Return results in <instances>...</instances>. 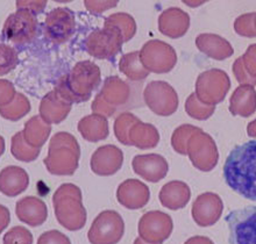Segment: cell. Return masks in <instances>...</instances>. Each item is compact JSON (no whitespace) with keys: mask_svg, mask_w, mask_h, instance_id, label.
Returning <instances> with one entry per match:
<instances>
[{"mask_svg":"<svg viewBox=\"0 0 256 244\" xmlns=\"http://www.w3.org/2000/svg\"><path fill=\"white\" fill-rule=\"evenodd\" d=\"M77 129L85 141L92 143L106 140L110 134L108 119L94 113L82 118Z\"/></svg>","mask_w":256,"mask_h":244,"instance_id":"cell-27","label":"cell"},{"mask_svg":"<svg viewBox=\"0 0 256 244\" xmlns=\"http://www.w3.org/2000/svg\"><path fill=\"white\" fill-rule=\"evenodd\" d=\"M30 102L26 95L22 93L16 94V98L8 105L0 107V115L2 118L8 120V121H18L22 119L30 112Z\"/></svg>","mask_w":256,"mask_h":244,"instance_id":"cell-34","label":"cell"},{"mask_svg":"<svg viewBox=\"0 0 256 244\" xmlns=\"http://www.w3.org/2000/svg\"><path fill=\"white\" fill-rule=\"evenodd\" d=\"M222 198L216 193L205 192L196 198L191 208V215L199 227H211L222 218Z\"/></svg>","mask_w":256,"mask_h":244,"instance_id":"cell-16","label":"cell"},{"mask_svg":"<svg viewBox=\"0 0 256 244\" xmlns=\"http://www.w3.org/2000/svg\"><path fill=\"white\" fill-rule=\"evenodd\" d=\"M10 222V212L4 205H0V234L8 227Z\"/></svg>","mask_w":256,"mask_h":244,"instance_id":"cell-45","label":"cell"},{"mask_svg":"<svg viewBox=\"0 0 256 244\" xmlns=\"http://www.w3.org/2000/svg\"><path fill=\"white\" fill-rule=\"evenodd\" d=\"M138 120L140 119L130 112H124L116 119L114 127H113L114 128V135L116 140L124 144V146H130V143H128V134H130L132 126L138 121Z\"/></svg>","mask_w":256,"mask_h":244,"instance_id":"cell-37","label":"cell"},{"mask_svg":"<svg viewBox=\"0 0 256 244\" xmlns=\"http://www.w3.org/2000/svg\"><path fill=\"white\" fill-rule=\"evenodd\" d=\"M184 244H214L211 239L206 238V236H194L190 238Z\"/></svg>","mask_w":256,"mask_h":244,"instance_id":"cell-46","label":"cell"},{"mask_svg":"<svg viewBox=\"0 0 256 244\" xmlns=\"http://www.w3.org/2000/svg\"><path fill=\"white\" fill-rule=\"evenodd\" d=\"M55 217L58 224L70 232H77L86 224V210L82 190L74 184H62L52 196Z\"/></svg>","mask_w":256,"mask_h":244,"instance_id":"cell-3","label":"cell"},{"mask_svg":"<svg viewBox=\"0 0 256 244\" xmlns=\"http://www.w3.org/2000/svg\"><path fill=\"white\" fill-rule=\"evenodd\" d=\"M144 100L147 107L158 116L175 114L180 104L175 88L163 80L150 81L144 87Z\"/></svg>","mask_w":256,"mask_h":244,"instance_id":"cell-10","label":"cell"},{"mask_svg":"<svg viewBox=\"0 0 256 244\" xmlns=\"http://www.w3.org/2000/svg\"><path fill=\"white\" fill-rule=\"evenodd\" d=\"M124 43V38L118 31L104 26L88 35L84 42V48L92 57L111 59L122 50Z\"/></svg>","mask_w":256,"mask_h":244,"instance_id":"cell-13","label":"cell"},{"mask_svg":"<svg viewBox=\"0 0 256 244\" xmlns=\"http://www.w3.org/2000/svg\"><path fill=\"white\" fill-rule=\"evenodd\" d=\"M132 168L138 176L149 183L161 182L169 171L168 162L158 154L136 155L132 161Z\"/></svg>","mask_w":256,"mask_h":244,"instance_id":"cell-18","label":"cell"},{"mask_svg":"<svg viewBox=\"0 0 256 244\" xmlns=\"http://www.w3.org/2000/svg\"><path fill=\"white\" fill-rule=\"evenodd\" d=\"M16 9L18 8L28 9L30 12L36 15V14H40L44 12L46 6H47V1H46V0H41V1H21V0H19V1H16Z\"/></svg>","mask_w":256,"mask_h":244,"instance_id":"cell-44","label":"cell"},{"mask_svg":"<svg viewBox=\"0 0 256 244\" xmlns=\"http://www.w3.org/2000/svg\"><path fill=\"white\" fill-rule=\"evenodd\" d=\"M225 221L230 244H256V206L232 211Z\"/></svg>","mask_w":256,"mask_h":244,"instance_id":"cell-12","label":"cell"},{"mask_svg":"<svg viewBox=\"0 0 256 244\" xmlns=\"http://www.w3.org/2000/svg\"><path fill=\"white\" fill-rule=\"evenodd\" d=\"M196 47L202 54L216 61H224L234 54L232 44L216 34H199L196 37Z\"/></svg>","mask_w":256,"mask_h":244,"instance_id":"cell-24","label":"cell"},{"mask_svg":"<svg viewBox=\"0 0 256 244\" xmlns=\"http://www.w3.org/2000/svg\"><path fill=\"white\" fill-rule=\"evenodd\" d=\"M254 23H255V29H256V16H255V21H254Z\"/></svg>","mask_w":256,"mask_h":244,"instance_id":"cell-50","label":"cell"},{"mask_svg":"<svg viewBox=\"0 0 256 244\" xmlns=\"http://www.w3.org/2000/svg\"><path fill=\"white\" fill-rule=\"evenodd\" d=\"M186 112L190 118L204 121L211 118L216 112V106H208L198 100L194 93H191L186 101Z\"/></svg>","mask_w":256,"mask_h":244,"instance_id":"cell-35","label":"cell"},{"mask_svg":"<svg viewBox=\"0 0 256 244\" xmlns=\"http://www.w3.org/2000/svg\"><path fill=\"white\" fill-rule=\"evenodd\" d=\"M224 179L234 192L256 201V141L236 146L224 164Z\"/></svg>","mask_w":256,"mask_h":244,"instance_id":"cell-1","label":"cell"},{"mask_svg":"<svg viewBox=\"0 0 256 244\" xmlns=\"http://www.w3.org/2000/svg\"><path fill=\"white\" fill-rule=\"evenodd\" d=\"M140 59L149 72L166 73L175 68L177 63L176 50L172 45L160 40H150L142 45Z\"/></svg>","mask_w":256,"mask_h":244,"instance_id":"cell-11","label":"cell"},{"mask_svg":"<svg viewBox=\"0 0 256 244\" xmlns=\"http://www.w3.org/2000/svg\"><path fill=\"white\" fill-rule=\"evenodd\" d=\"M80 160V147L70 133L60 132L52 137L44 165L54 176H72Z\"/></svg>","mask_w":256,"mask_h":244,"instance_id":"cell-4","label":"cell"},{"mask_svg":"<svg viewBox=\"0 0 256 244\" xmlns=\"http://www.w3.org/2000/svg\"><path fill=\"white\" fill-rule=\"evenodd\" d=\"M71 108L72 104L66 101L54 88L42 98L38 107V115L48 125H60L68 118Z\"/></svg>","mask_w":256,"mask_h":244,"instance_id":"cell-20","label":"cell"},{"mask_svg":"<svg viewBox=\"0 0 256 244\" xmlns=\"http://www.w3.org/2000/svg\"><path fill=\"white\" fill-rule=\"evenodd\" d=\"M138 238L150 244H162L174 231V222L169 214L150 211L142 215L138 226Z\"/></svg>","mask_w":256,"mask_h":244,"instance_id":"cell-14","label":"cell"},{"mask_svg":"<svg viewBox=\"0 0 256 244\" xmlns=\"http://www.w3.org/2000/svg\"><path fill=\"white\" fill-rule=\"evenodd\" d=\"M200 128L192 125H182L174 130L172 135V149L180 155H186V146L190 137L197 133Z\"/></svg>","mask_w":256,"mask_h":244,"instance_id":"cell-36","label":"cell"},{"mask_svg":"<svg viewBox=\"0 0 256 244\" xmlns=\"http://www.w3.org/2000/svg\"><path fill=\"white\" fill-rule=\"evenodd\" d=\"M255 16L256 13H246L242 15L238 16L234 21V30L238 35L244 37H256V29H255Z\"/></svg>","mask_w":256,"mask_h":244,"instance_id":"cell-39","label":"cell"},{"mask_svg":"<svg viewBox=\"0 0 256 244\" xmlns=\"http://www.w3.org/2000/svg\"><path fill=\"white\" fill-rule=\"evenodd\" d=\"M16 94V91L13 83L7 79H0V107L12 102Z\"/></svg>","mask_w":256,"mask_h":244,"instance_id":"cell-42","label":"cell"},{"mask_svg":"<svg viewBox=\"0 0 256 244\" xmlns=\"http://www.w3.org/2000/svg\"><path fill=\"white\" fill-rule=\"evenodd\" d=\"M44 35L52 43L62 44L69 41L76 29V19L71 9L58 7L46 16L44 23Z\"/></svg>","mask_w":256,"mask_h":244,"instance_id":"cell-15","label":"cell"},{"mask_svg":"<svg viewBox=\"0 0 256 244\" xmlns=\"http://www.w3.org/2000/svg\"><path fill=\"white\" fill-rule=\"evenodd\" d=\"M19 64V56L16 49L6 43H0V76L12 72Z\"/></svg>","mask_w":256,"mask_h":244,"instance_id":"cell-38","label":"cell"},{"mask_svg":"<svg viewBox=\"0 0 256 244\" xmlns=\"http://www.w3.org/2000/svg\"><path fill=\"white\" fill-rule=\"evenodd\" d=\"M52 133V126L48 125L41 119L40 115L32 116L28 121L24 123L22 135L26 142L30 147L41 149L47 142Z\"/></svg>","mask_w":256,"mask_h":244,"instance_id":"cell-30","label":"cell"},{"mask_svg":"<svg viewBox=\"0 0 256 244\" xmlns=\"http://www.w3.org/2000/svg\"><path fill=\"white\" fill-rule=\"evenodd\" d=\"M160 142V133L158 128L152 123H144L138 120L132 126L128 134L130 146L136 147L138 149L147 150L158 147Z\"/></svg>","mask_w":256,"mask_h":244,"instance_id":"cell-28","label":"cell"},{"mask_svg":"<svg viewBox=\"0 0 256 244\" xmlns=\"http://www.w3.org/2000/svg\"><path fill=\"white\" fill-rule=\"evenodd\" d=\"M230 112L234 116L250 118L256 112V91L250 85H240L230 99Z\"/></svg>","mask_w":256,"mask_h":244,"instance_id":"cell-26","label":"cell"},{"mask_svg":"<svg viewBox=\"0 0 256 244\" xmlns=\"http://www.w3.org/2000/svg\"><path fill=\"white\" fill-rule=\"evenodd\" d=\"M190 27V16L178 7H170L158 16V30L170 38H180L188 33Z\"/></svg>","mask_w":256,"mask_h":244,"instance_id":"cell-21","label":"cell"},{"mask_svg":"<svg viewBox=\"0 0 256 244\" xmlns=\"http://www.w3.org/2000/svg\"><path fill=\"white\" fill-rule=\"evenodd\" d=\"M230 88V79L224 70L210 69L196 80V97L202 104L216 106L224 101Z\"/></svg>","mask_w":256,"mask_h":244,"instance_id":"cell-7","label":"cell"},{"mask_svg":"<svg viewBox=\"0 0 256 244\" xmlns=\"http://www.w3.org/2000/svg\"><path fill=\"white\" fill-rule=\"evenodd\" d=\"M124 164V153L113 144L99 147L92 154L90 166L92 172L97 176L108 177L116 175Z\"/></svg>","mask_w":256,"mask_h":244,"instance_id":"cell-17","label":"cell"},{"mask_svg":"<svg viewBox=\"0 0 256 244\" xmlns=\"http://www.w3.org/2000/svg\"><path fill=\"white\" fill-rule=\"evenodd\" d=\"M38 35L36 15L28 9L18 8L16 13L10 14L4 23L0 40L10 42L14 45H24L30 43Z\"/></svg>","mask_w":256,"mask_h":244,"instance_id":"cell-6","label":"cell"},{"mask_svg":"<svg viewBox=\"0 0 256 244\" xmlns=\"http://www.w3.org/2000/svg\"><path fill=\"white\" fill-rule=\"evenodd\" d=\"M30 186V176L20 166L10 165L0 171V192L4 196L14 198L24 193Z\"/></svg>","mask_w":256,"mask_h":244,"instance_id":"cell-23","label":"cell"},{"mask_svg":"<svg viewBox=\"0 0 256 244\" xmlns=\"http://www.w3.org/2000/svg\"><path fill=\"white\" fill-rule=\"evenodd\" d=\"M247 134H248V136L254 137V139H256V119L253 120L252 122L248 123Z\"/></svg>","mask_w":256,"mask_h":244,"instance_id":"cell-47","label":"cell"},{"mask_svg":"<svg viewBox=\"0 0 256 244\" xmlns=\"http://www.w3.org/2000/svg\"><path fill=\"white\" fill-rule=\"evenodd\" d=\"M18 219L30 227H38L47 221L48 207L40 198L28 196L20 199L16 205Z\"/></svg>","mask_w":256,"mask_h":244,"instance_id":"cell-22","label":"cell"},{"mask_svg":"<svg viewBox=\"0 0 256 244\" xmlns=\"http://www.w3.org/2000/svg\"><path fill=\"white\" fill-rule=\"evenodd\" d=\"M119 70L128 79L133 81L144 80L149 76V71L142 65L138 51H132L122 55L119 61Z\"/></svg>","mask_w":256,"mask_h":244,"instance_id":"cell-32","label":"cell"},{"mask_svg":"<svg viewBox=\"0 0 256 244\" xmlns=\"http://www.w3.org/2000/svg\"><path fill=\"white\" fill-rule=\"evenodd\" d=\"M84 5L85 8L90 10L91 13L100 14L104 13L105 10L116 7L118 5V1L116 0H114V1H90V0H85Z\"/></svg>","mask_w":256,"mask_h":244,"instance_id":"cell-43","label":"cell"},{"mask_svg":"<svg viewBox=\"0 0 256 244\" xmlns=\"http://www.w3.org/2000/svg\"><path fill=\"white\" fill-rule=\"evenodd\" d=\"M4 153H5V140L0 135V157L2 156Z\"/></svg>","mask_w":256,"mask_h":244,"instance_id":"cell-48","label":"cell"},{"mask_svg":"<svg viewBox=\"0 0 256 244\" xmlns=\"http://www.w3.org/2000/svg\"><path fill=\"white\" fill-rule=\"evenodd\" d=\"M133 244H150V243H147V242H144V240H142V239L138 238V239H135V241H134V243H133Z\"/></svg>","mask_w":256,"mask_h":244,"instance_id":"cell-49","label":"cell"},{"mask_svg":"<svg viewBox=\"0 0 256 244\" xmlns=\"http://www.w3.org/2000/svg\"><path fill=\"white\" fill-rule=\"evenodd\" d=\"M104 26L118 31L124 38V42L130 41L136 34V22L134 17L127 13H114L108 16L104 21Z\"/></svg>","mask_w":256,"mask_h":244,"instance_id":"cell-31","label":"cell"},{"mask_svg":"<svg viewBox=\"0 0 256 244\" xmlns=\"http://www.w3.org/2000/svg\"><path fill=\"white\" fill-rule=\"evenodd\" d=\"M33 234L22 226L10 228L2 239L4 244H33Z\"/></svg>","mask_w":256,"mask_h":244,"instance_id":"cell-40","label":"cell"},{"mask_svg":"<svg viewBox=\"0 0 256 244\" xmlns=\"http://www.w3.org/2000/svg\"><path fill=\"white\" fill-rule=\"evenodd\" d=\"M10 153L16 160L24 163H30L40 156L41 149L30 147L24 139L22 130L18 132L10 140Z\"/></svg>","mask_w":256,"mask_h":244,"instance_id":"cell-33","label":"cell"},{"mask_svg":"<svg viewBox=\"0 0 256 244\" xmlns=\"http://www.w3.org/2000/svg\"><path fill=\"white\" fill-rule=\"evenodd\" d=\"M190 198V187L182 180H172L166 183V185H163L158 194L160 203L170 211L182 210L189 204Z\"/></svg>","mask_w":256,"mask_h":244,"instance_id":"cell-25","label":"cell"},{"mask_svg":"<svg viewBox=\"0 0 256 244\" xmlns=\"http://www.w3.org/2000/svg\"><path fill=\"white\" fill-rule=\"evenodd\" d=\"M125 233V222L118 212L104 211L99 213L88 229V240L91 244H116Z\"/></svg>","mask_w":256,"mask_h":244,"instance_id":"cell-8","label":"cell"},{"mask_svg":"<svg viewBox=\"0 0 256 244\" xmlns=\"http://www.w3.org/2000/svg\"><path fill=\"white\" fill-rule=\"evenodd\" d=\"M38 244H71V241L60 231H48L38 238Z\"/></svg>","mask_w":256,"mask_h":244,"instance_id":"cell-41","label":"cell"},{"mask_svg":"<svg viewBox=\"0 0 256 244\" xmlns=\"http://www.w3.org/2000/svg\"><path fill=\"white\" fill-rule=\"evenodd\" d=\"M130 97V87L118 76H111L105 79L99 93L92 102V112L104 118H111L118 109L125 106Z\"/></svg>","mask_w":256,"mask_h":244,"instance_id":"cell-5","label":"cell"},{"mask_svg":"<svg viewBox=\"0 0 256 244\" xmlns=\"http://www.w3.org/2000/svg\"><path fill=\"white\" fill-rule=\"evenodd\" d=\"M149 187L138 179H127L116 189V200L127 210H141L149 203Z\"/></svg>","mask_w":256,"mask_h":244,"instance_id":"cell-19","label":"cell"},{"mask_svg":"<svg viewBox=\"0 0 256 244\" xmlns=\"http://www.w3.org/2000/svg\"><path fill=\"white\" fill-rule=\"evenodd\" d=\"M186 155L190 158L191 164L202 172L212 171L219 161L216 141L202 129H199L190 137L186 146Z\"/></svg>","mask_w":256,"mask_h":244,"instance_id":"cell-9","label":"cell"},{"mask_svg":"<svg viewBox=\"0 0 256 244\" xmlns=\"http://www.w3.org/2000/svg\"><path fill=\"white\" fill-rule=\"evenodd\" d=\"M233 75L240 85H256V43L233 63Z\"/></svg>","mask_w":256,"mask_h":244,"instance_id":"cell-29","label":"cell"},{"mask_svg":"<svg viewBox=\"0 0 256 244\" xmlns=\"http://www.w3.org/2000/svg\"><path fill=\"white\" fill-rule=\"evenodd\" d=\"M100 68L91 61H82L60 78L55 90L72 105L80 104L91 98L92 92L100 85Z\"/></svg>","mask_w":256,"mask_h":244,"instance_id":"cell-2","label":"cell"}]
</instances>
